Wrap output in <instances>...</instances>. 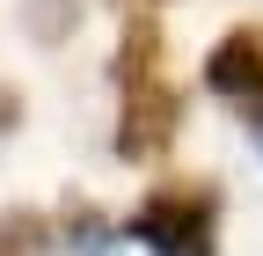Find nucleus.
I'll return each mask as SVG.
<instances>
[{"label":"nucleus","instance_id":"9","mask_svg":"<svg viewBox=\"0 0 263 256\" xmlns=\"http://www.w3.org/2000/svg\"><path fill=\"white\" fill-rule=\"evenodd\" d=\"M256 139H263V124H256Z\"/></svg>","mask_w":263,"mask_h":256},{"label":"nucleus","instance_id":"2","mask_svg":"<svg viewBox=\"0 0 263 256\" xmlns=\"http://www.w3.org/2000/svg\"><path fill=\"white\" fill-rule=\"evenodd\" d=\"M176 124H183V95L168 81H132L124 103H117V161H161L176 147Z\"/></svg>","mask_w":263,"mask_h":256},{"label":"nucleus","instance_id":"4","mask_svg":"<svg viewBox=\"0 0 263 256\" xmlns=\"http://www.w3.org/2000/svg\"><path fill=\"white\" fill-rule=\"evenodd\" d=\"M110 74H117V88H132V81H154V74H161V22H154V15H132V22H124Z\"/></svg>","mask_w":263,"mask_h":256},{"label":"nucleus","instance_id":"7","mask_svg":"<svg viewBox=\"0 0 263 256\" xmlns=\"http://www.w3.org/2000/svg\"><path fill=\"white\" fill-rule=\"evenodd\" d=\"M0 256H59L51 220H44V212H29V205L0 212Z\"/></svg>","mask_w":263,"mask_h":256},{"label":"nucleus","instance_id":"1","mask_svg":"<svg viewBox=\"0 0 263 256\" xmlns=\"http://www.w3.org/2000/svg\"><path fill=\"white\" fill-rule=\"evenodd\" d=\"M124 234L154 256H219V190L212 183H161L132 205Z\"/></svg>","mask_w":263,"mask_h":256},{"label":"nucleus","instance_id":"5","mask_svg":"<svg viewBox=\"0 0 263 256\" xmlns=\"http://www.w3.org/2000/svg\"><path fill=\"white\" fill-rule=\"evenodd\" d=\"M73 256H110L117 249V227H110V212L95 205V198H66V212H59V227H51Z\"/></svg>","mask_w":263,"mask_h":256},{"label":"nucleus","instance_id":"8","mask_svg":"<svg viewBox=\"0 0 263 256\" xmlns=\"http://www.w3.org/2000/svg\"><path fill=\"white\" fill-rule=\"evenodd\" d=\"M15 124H22V88H8V81H0V139L15 132Z\"/></svg>","mask_w":263,"mask_h":256},{"label":"nucleus","instance_id":"3","mask_svg":"<svg viewBox=\"0 0 263 256\" xmlns=\"http://www.w3.org/2000/svg\"><path fill=\"white\" fill-rule=\"evenodd\" d=\"M205 88L263 124V22H234L205 59Z\"/></svg>","mask_w":263,"mask_h":256},{"label":"nucleus","instance_id":"6","mask_svg":"<svg viewBox=\"0 0 263 256\" xmlns=\"http://www.w3.org/2000/svg\"><path fill=\"white\" fill-rule=\"evenodd\" d=\"M81 8H88V0H22V29H29V44L59 51V44L81 29Z\"/></svg>","mask_w":263,"mask_h":256}]
</instances>
